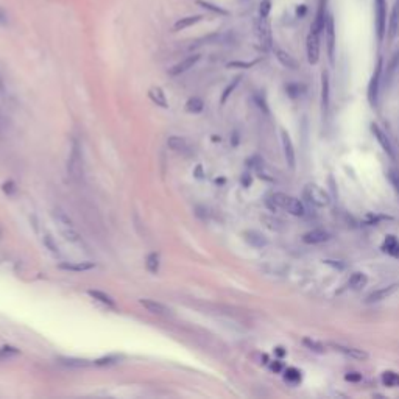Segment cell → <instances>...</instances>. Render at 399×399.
Returning a JSON list of instances; mask_svg holds the SVG:
<instances>
[{"label": "cell", "instance_id": "obj_47", "mask_svg": "<svg viewBox=\"0 0 399 399\" xmlns=\"http://www.w3.org/2000/svg\"><path fill=\"white\" fill-rule=\"evenodd\" d=\"M275 352H276V356H278V357H284L285 354H287L283 346H278V348H275Z\"/></svg>", "mask_w": 399, "mask_h": 399}, {"label": "cell", "instance_id": "obj_50", "mask_svg": "<svg viewBox=\"0 0 399 399\" xmlns=\"http://www.w3.org/2000/svg\"><path fill=\"white\" fill-rule=\"evenodd\" d=\"M3 127H5V119H3L2 111H0V130H3Z\"/></svg>", "mask_w": 399, "mask_h": 399}, {"label": "cell", "instance_id": "obj_37", "mask_svg": "<svg viewBox=\"0 0 399 399\" xmlns=\"http://www.w3.org/2000/svg\"><path fill=\"white\" fill-rule=\"evenodd\" d=\"M44 245H46L53 254H60V251H58V245L53 242V239H51L49 234L44 235Z\"/></svg>", "mask_w": 399, "mask_h": 399}, {"label": "cell", "instance_id": "obj_17", "mask_svg": "<svg viewBox=\"0 0 399 399\" xmlns=\"http://www.w3.org/2000/svg\"><path fill=\"white\" fill-rule=\"evenodd\" d=\"M331 348H334L335 351L345 354V356H349V357L357 359V360H365V359H368V352H365L364 349H359V348H352V346H343V345L331 343Z\"/></svg>", "mask_w": 399, "mask_h": 399}, {"label": "cell", "instance_id": "obj_43", "mask_svg": "<svg viewBox=\"0 0 399 399\" xmlns=\"http://www.w3.org/2000/svg\"><path fill=\"white\" fill-rule=\"evenodd\" d=\"M345 379L348 382H360L362 381V374L360 373H356V371H351L345 376Z\"/></svg>", "mask_w": 399, "mask_h": 399}, {"label": "cell", "instance_id": "obj_4", "mask_svg": "<svg viewBox=\"0 0 399 399\" xmlns=\"http://www.w3.org/2000/svg\"><path fill=\"white\" fill-rule=\"evenodd\" d=\"M304 198L316 208H326L331 203V197L328 195V192L320 186H316V184H307L304 187Z\"/></svg>", "mask_w": 399, "mask_h": 399}, {"label": "cell", "instance_id": "obj_41", "mask_svg": "<svg viewBox=\"0 0 399 399\" xmlns=\"http://www.w3.org/2000/svg\"><path fill=\"white\" fill-rule=\"evenodd\" d=\"M256 61H251V63H242V61H234V63H230L228 64V67H243V69H248L251 66H254Z\"/></svg>", "mask_w": 399, "mask_h": 399}, {"label": "cell", "instance_id": "obj_52", "mask_svg": "<svg viewBox=\"0 0 399 399\" xmlns=\"http://www.w3.org/2000/svg\"><path fill=\"white\" fill-rule=\"evenodd\" d=\"M398 383H399V381H398Z\"/></svg>", "mask_w": 399, "mask_h": 399}, {"label": "cell", "instance_id": "obj_44", "mask_svg": "<svg viewBox=\"0 0 399 399\" xmlns=\"http://www.w3.org/2000/svg\"><path fill=\"white\" fill-rule=\"evenodd\" d=\"M385 218H388V217H385V216H368L366 217V223H369V225H378L381 220H385Z\"/></svg>", "mask_w": 399, "mask_h": 399}, {"label": "cell", "instance_id": "obj_2", "mask_svg": "<svg viewBox=\"0 0 399 399\" xmlns=\"http://www.w3.org/2000/svg\"><path fill=\"white\" fill-rule=\"evenodd\" d=\"M53 217L56 220L58 226H60V231L63 234V237L66 240H69L72 243H78L81 239H80V234L78 231L75 230V226H73V221L70 220V217L66 214L64 211L61 209H55L53 211Z\"/></svg>", "mask_w": 399, "mask_h": 399}, {"label": "cell", "instance_id": "obj_12", "mask_svg": "<svg viewBox=\"0 0 399 399\" xmlns=\"http://www.w3.org/2000/svg\"><path fill=\"white\" fill-rule=\"evenodd\" d=\"M254 28H256L257 38L261 39V42L264 44V46L265 47H271V30H270L268 19L259 16V19L254 22Z\"/></svg>", "mask_w": 399, "mask_h": 399}, {"label": "cell", "instance_id": "obj_42", "mask_svg": "<svg viewBox=\"0 0 399 399\" xmlns=\"http://www.w3.org/2000/svg\"><path fill=\"white\" fill-rule=\"evenodd\" d=\"M17 351L14 348H10V346H3L2 349H0V357H8V356H16Z\"/></svg>", "mask_w": 399, "mask_h": 399}, {"label": "cell", "instance_id": "obj_10", "mask_svg": "<svg viewBox=\"0 0 399 399\" xmlns=\"http://www.w3.org/2000/svg\"><path fill=\"white\" fill-rule=\"evenodd\" d=\"M324 33H326V44H328V55L329 60L334 61V55H335V22L334 17L329 16L326 17V24H324Z\"/></svg>", "mask_w": 399, "mask_h": 399}, {"label": "cell", "instance_id": "obj_33", "mask_svg": "<svg viewBox=\"0 0 399 399\" xmlns=\"http://www.w3.org/2000/svg\"><path fill=\"white\" fill-rule=\"evenodd\" d=\"M302 343H304L306 348H309L310 351H314V352H324L326 351V348H324V345L320 343V342H315V340H310V338H304L302 340Z\"/></svg>", "mask_w": 399, "mask_h": 399}, {"label": "cell", "instance_id": "obj_27", "mask_svg": "<svg viewBox=\"0 0 399 399\" xmlns=\"http://www.w3.org/2000/svg\"><path fill=\"white\" fill-rule=\"evenodd\" d=\"M60 268L69 270V271H87L95 268V264L94 262H75V264L69 262V264H60Z\"/></svg>", "mask_w": 399, "mask_h": 399}, {"label": "cell", "instance_id": "obj_24", "mask_svg": "<svg viewBox=\"0 0 399 399\" xmlns=\"http://www.w3.org/2000/svg\"><path fill=\"white\" fill-rule=\"evenodd\" d=\"M149 97L153 103H156L158 106L161 108H168V103H167V99H166V94L162 92L161 87L158 86H153L151 89L149 91Z\"/></svg>", "mask_w": 399, "mask_h": 399}, {"label": "cell", "instance_id": "obj_20", "mask_svg": "<svg viewBox=\"0 0 399 399\" xmlns=\"http://www.w3.org/2000/svg\"><path fill=\"white\" fill-rule=\"evenodd\" d=\"M167 147L176 153H187L190 150L189 142L181 136H170L167 139Z\"/></svg>", "mask_w": 399, "mask_h": 399}, {"label": "cell", "instance_id": "obj_8", "mask_svg": "<svg viewBox=\"0 0 399 399\" xmlns=\"http://www.w3.org/2000/svg\"><path fill=\"white\" fill-rule=\"evenodd\" d=\"M369 128H371V133L374 134L376 140H378L379 145L382 147V150L385 151L391 159H396L395 147H393V144H391V140L388 139V136L382 131V128L379 127V125L378 123H371V127H369Z\"/></svg>", "mask_w": 399, "mask_h": 399}, {"label": "cell", "instance_id": "obj_38", "mask_svg": "<svg viewBox=\"0 0 399 399\" xmlns=\"http://www.w3.org/2000/svg\"><path fill=\"white\" fill-rule=\"evenodd\" d=\"M66 365L69 366H78V368H83V366H87L89 365V362L87 360H83V359H66L64 360Z\"/></svg>", "mask_w": 399, "mask_h": 399}, {"label": "cell", "instance_id": "obj_7", "mask_svg": "<svg viewBox=\"0 0 399 399\" xmlns=\"http://www.w3.org/2000/svg\"><path fill=\"white\" fill-rule=\"evenodd\" d=\"M376 32L378 39L383 41L387 34V0H376Z\"/></svg>", "mask_w": 399, "mask_h": 399}, {"label": "cell", "instance_id": "obj_48", "mask_svg": "<svg viewBox=\"0 0 399 399\" xmlns=\"http://www.w3.org/2000/svg\"><path fill=\"white\" fill-rule=\"evenodd\" d=\"M306 11H307V10H306V5H301V8L297 10V14H298L299 17H302V16L306 14Z\"/></svg>", "mask_w": 399, "mask_h": 399}, {"label": "cell", "instance_id": "obj_9", "mask_svg": "<svg viewBox=\"0 0 399 399\" xmlns=\"http://www.w3.org/2000/svg\"><path fill=\"white\" fill-rule=\"evenodd\" d=\"M281 139H283V150H284L285 162H287V166L293 170L295 164H297V153H295V147H293V142L289 136V133L285 130L281 131Z\"/></svg>", "mask_w": 399, "mask_h": 399}, {"label": "cell", "instance_id": "obj_36", "mask_svg": "<svg viewBox=\"0 0 399 399\" xmlns=\"http://www.w3.org/2000/svg\"><path fill=\"white\" fill-rule=\"evenodd\" d=\"M270 11H271V2H270V0H262L261 6H259V16L268 19Z\"/></svg>", "mask_w": 399, "mask_h": 399}, {"label": "cell", "instance_id": "obj_49", "mask_svg": "<svg viewBox=\"0 0 399 399\" xmlns=\"http://www.w3.org/2000/svg\"><path fill=\"white\" fill-rule=\"evenodd\" d=\"M281 368H283L281 362H275V364H271V369H273V371H281Z\"/></svg>", "mask_w": 399, "mask_h": 399}, {"label": "cell", "instance_id": "obj_5", "mask_svg": "<svg viewBox=\"0 0 399 399\" xmlns=\"http://www.w3.org/2000/svg\"><path fill=\"white\" fill-rule=\"evenodd\" d=\"M382 69H383V60L379 58L378 64H376V69L373 72V77L369 80L368 84V101L371 106L378 105L379 100V91H381V81H382Z\"/></svg>", "mask_w": 399, "mask_h": 399}, {"label": "cell", "instance_id": "obj_26", "mask_svg": "<svg viewBox=\"0 0 399 399\" xmlns=\"http://www.w3.org/2000/svg\"><path fill=\"white\" fill-rule=\"evenodd\" d=\"M398 69H399V51H396V53L391 56V60L387 66V72H385V86L387 87L390 86L391 80H393Z\"/></svg>", "mask_w": 399, "mask_h": 399}, {"label": "cell", "instance_id": "obj_40", "mask_svg": "<svg viewBox=\"0 0 399 399\" xmlns=\"http://www.w3.org/2000/svg\"><path fill=\"white\" fill-rule=\"evenodd\" d=\"M116 362H119V357L111 356V357H105V359L95 360V364H97V365H109V364H116Z\"/></svg>", "mask_w": 399, "mask_h": 399}, {"label": "cell", "instance_id": "obj_46", "mask_svg": "<svg viewBox=\"0 0 399 399\" xmlns=\"http://www.w3.org/2000/svg\"><path fill=\"white\" fill-rule=\"evenodd\" d=\"M0 25H8V14L0 6Z\"/></svg>", "mask_w": 399, "mask_h": 399}, {"label": "cell", "instance_id": "obj_11", "mask_svg": "<svg viewBox=\"0 0 399 399\" xmlns=\"http://www.w3.org/2000/svg\"><path fill=\"white\" fill-rule=\"evenodd\" d=\"M399 290V284H390V285H385V287H381V289L374 290L368 295L365 298V302L366 304H373V302H379L382 299H387L388 297H391L393 293H396Z\"/></svg>", "mask_w": 399, "mask_h": 399}, {"label": "cell", "instance_id": "obj_19", "mask_svg": "<svg viewBox=\"0 0 399 399\" xmlns=\"http://www.w3.org/2000/svg\"><path fill=\"white\" fill-rule=\"evenodd\" d=\"M275 55L278 58V61L284 66V67L290 69V70H297L298 69V61L295 60V58L289 53V51H285L283 49H275Z\"/></svg>", "mask_w": 399, "mask_h": 399}, {"label": "cell", "instance_id": "obj_30", "mask_svg": "<svg viewBox=\"0 0 399 399\" xmlns=\"http://www.w3.org/2000/svg\"><path fill=\"white\" fill-rule=\"evenodd\" d=\"M203 108H204V103H203L201 99H198V97H192L186 103V111H187V113H192V114L201 113Z\"/></svg>", "mask_w": 399, "mask_h": 399}, {"label": "cell", "instance_id": "obj_39", "mask_svg": "<svg viewBox=\"0 0 399 399\" xmlns=\"http://www.w3.org/2000/svg\"><path fill=\"white\" fill-rule=\"evenodd\" d=\"M287 92H289V95L292 99H297V97H299V86L298 84H289L287 86Z\"/></svg>", "mask_w": 399, "mask_h": 399}, {"label": "cell", "instance_id": "obj_29", "mask_svg": "<svg viewBox=\"0 0 399 399\" xmlns=\"http://www.w3.org/2000/svg\"><path fill=\"white\" fill-rule=\"evenodd\" d=\"M195 3L203 6L204 10H208L211 13H216V14H220V16H228L230 11H226L225 8H221V6L216 5V3H211V2H206V0H195Z\"/></svg>", "mask_w": 399, "mask_h": 399}, {"label": "cell", "instance_id": "obj_28", "mask_svg": "<svg viewBox=\"0 0 399 399\" xmlns=\"http://www.w3.org/2000/svg\"><path fill=\"white\" fill-rule=\"evenodd\" d=\"M87 293H89L94 299H97L99 302H101V304L109 306V307H116V301L111 298L109 295H106L105 292H101V290H87Z\"/></svg>", "mask_w": 399, "mask_h": 399}, {"label": "cell", "instance_id": "obj_31", "mask_svg": "<svg viewBox=\"0 0 399 399\" xmlns=\"http://www.w3.org/2000/svg\"><path fill=\"white\" fill-rule=\"evenodd\" d=\"M145 265H147V270H149L150 273H153V275H156V273L159 271V254L158 253L149 254Z\"/></svg>", "mask_w": 399, "mask_h": 399}, {"label": "cell", "instance_id": "obj_13", "mask_svg": "<svg viewBox=\"0 0 399 399\" xmlns=\"http://www.w3.org/2000/svg\"><path fill=\"white\" fill-rule=\"evenodd\" d=\"M329 103H331V81H329V73L324 70L321 73V111L326 116L329 111Z\"/></svg>", "mask_w": 399, "mask_h": 399}, {"label": "cell", "instance_id": "obj_14", "mask_svg": "<svg viewBox=\"0 0 399 399\" xmlns=\"http://www.w3.org/2000/svg\"><path fill=\"white\" fill-rule=\"evenodd\" d=\"M331 239V234L324 230H310L306 234H302V242L307 245H318V243H324Z\"/></svg>", "mask_w": 399, "mask_h": 399}, {"label": "cell", "instance_id": "obj_18", "mask_svg": "<svg viewBox=\"0 0 399 399\" xmlns=\"http://www.w3.org/2000/svg\"><path fill=\"white\" fill-rule=\"evenodd\" d=\"M139 302H140V306H142L144 309H147L150 314H154V315H167L170 312V310L164 304H162V302H159L156 299H147V298H144V299H139Z\"/></svg>", "mask_w": 399, "mask_h": 399}, {"label": "cell", "instance_id": "obj_35", "mask_svg": "<svg viewBox=\"0 0 399 399\" xmlns=\"http://www.w3.org/2000/svg\"><path fill=\"white\" fill-rule=\"evenodd\" d=\"M239 83H240V77H237V78H234L233 81L230 84L226 86V89H225V92H223V95H221V103H226V100H228V97H230V95L234 92V89L235 87L239 86Z\"/></svg>", "mask_w": 399, "mask_h": 399}, {"label": "cell", "instance_id": "obj_23", "mask_svg": "<svg viewBox=\"0 0 399 399\" xmlns=\"http://www.w3.org/2000/svg\"><path fill=\"white\" fill-rule=\"evenodd\" d=\"M366 284H368V276L362 271L352 273L349 281H348V287L352 290H362Z\"/></svg>", "mask_w": 399, "mask_h": 399}, {"label": "cell", "instance_id": "obj_45", "mask_svg": "<svg viewBox=\"0 0 399 399\" xmlns=\"http://www.w3.org/2000/svg\"><path fill=\"white\" fill-rule=\"evenodd\" d=\"M388 178H390V181L395 184V187H396V190L399 192V173H396L395 170H390V175H388Z\"/></svg>", "mask_w": 399, "mask_h": 399}, {"label": "cell", "instance_id": "obj_22", "mask_svg": "<svg viewBox=\"0 0 399 399\" xmlns=\"http://www.w3.org/2000/svg\"><path fill=\"white\" fill-rule=\"evenodd\" d=\"M382 249L385 251L387 254H390L391 257H396L399 259V240L395 237V235H387L385 240H383Z\"/></svg>", "mask_w": 399, "mask_h": 399}, {"label": "cell", "instance_id": "obj_6", "mask_svg": "<svg viewBox=\"0 0 399 399\" xmlns=\"http://www.w3.org/2000/svg\"><path fill=\"white\" fill-rule=\"evenodd\" d=\"M306 53H307V61L310 64H316L320 61V32H316L315 28H310L306 39Z\"/></svg>", "mask_w": 399, "mask_h": 399}, {"label": "cell", "instance_id": "obj_25", "mask_svg": "<svg viewBox=\"0 0 399 399\" xmlns=\"http://www.w3.org/2000/svg\"><path fill=\"white\" fill-rule=\"evenodd\" d=\"M201 19H203L201 14H197V16H187V17H183V19H180V20L176 22V24L173 25V30H175V32L186 30V28H189V27H192V25L198 24V22L201 20Z\"/></svg>", "mask_w": 399, "mask_h": 399}, {"label": "cell", "instance_id": "obj_21", "mask_svg": "<svg viewBox=\"0 0 399 399\" xmlns=\"http://www.w3.org/2000/svg\"><path fill=\"white\" fill-rule=\"evenodd\" d=\"M243 237H245V240L249 243L251 247H256V248H262L267 245V239H265V235L261 234L259 231H245L243 233Z\"/></svg>", "mask_w": 399, "mask_h": 399}, {"label": "cell", "instance_id": "obj_16", "mask_svg": "<svg viewBox=\"0 0 399 399\" xmlns=\"http://www.w3.org/2000/svg\"><path fill=\"white\" fill-rule=\"evenodd\" d=\"M387 34H388L390 41L396 39V36L399 34V0H396L395 5H393V10H391Z\"/></svg>", "mask_w": 399, "mask_h": 399}, {"label": "cell", "instance_id": "obj_51", "mask_svg": "<svg viewBox=\"0 0 399 399\" xmlns=\"http://www.w3.org/2000/svg\"><path fill=\"white\" fill-rule=\"evenodd\" d=\"M3 89V81H2V77H0V91Z\"/></svg>", "mask_w": 399, "mask_h": 399}, {"label": "cell", "instance_id": "obj_3", "mask_svg": "<svg viewBox=\"0 0 399 399\" xmlns=\"http://www.w3.org/2000/svg\"><path fill=\"white\" fill-rule=\"evenodd\" d=\"M67 173L75 181H80L83 178V153H81V147L77 140H73L70 150V156L67 161Z\"/></svg>", "mask_w": 399, "mask_h": 399}, {"label": "cell", "instance_id": "obj_34", "mask_svg": "<svg viewBox=\"0 0 399 399\" xmlns=\"http://www.w3.org/2000/svg\"><path fill=\"white\" fill-rule=\"evenodd\" d=\"M398 381H399V376L393 371H385L382 374V382H383V385H387V387L396 385Z\"/></svg>", "mask_w": 399, "mask_h": 399}, {"label": "cell", "instance_id": "obj_15", "mask_svg": "<svg viewBox=\"0 0 399 399\" xmlns=\"http://www.w3.org/2000/svg\"><path fill=\"white\" fill-rule=\"evenodd\" d=\"M198 61H200V55H192V56H187L186 60L180 61L178 64H175L173 67L168 70V73H170V75H172V77H178V75H181V73L187 72L189 69L194 67V66H195Z\"/></svg>", "mask_w": 399, "mask_h": 399}, {"label": "cell", "instance_id": "obj_32", "mask_svg": "<svg viewBox=\"0 0 399 399\" xmlns=\"http://www.w3.org/2000/svg\"><path fill=\"white\" fill-rule=\"evenodd\" d=\"M284 379L287 382H292V383H298L301 381V371L297 368H287L285 369V374H284Z\"/></svg>", "mask_w": 399, "mask_h": 399}, {"label": "cell", "instance_id": "obj_1", "mask_svg": "<svg viewBox=\"0 0 399 399\" xmlns=\"http://www.w3.org/2000/svg\"><path fill=\"white\" fill-rule=\"evenodd\" d=\"M270 200L278 209H284L292 216H297V217H301L306 214V208L304 204H302L298 198H295L292 195H287V194H283V192H275V194L270 195Z\"/></svg>", "mask_w": 399, "mask_h": 399}]
</instances>
